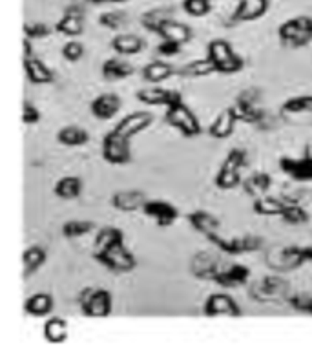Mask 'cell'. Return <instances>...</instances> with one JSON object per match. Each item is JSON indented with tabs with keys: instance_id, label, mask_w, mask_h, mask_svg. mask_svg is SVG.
Instances as JSON below:
<instances>
[{
	"instance_id": "14",
	"label": "cell",
	"mask_w": 312,
	"mask_h": 356,
	"mask_svg": "<svg viewBox=\"0 0 312 356\" xmlns=\"http://www.w3.org/2000/svg\"><path fill=\"white\" fill-rule=\"evenodd\" d=\"M151 122H154V115H151L150 112H147V110H137V112L124 115V118L115 124L113 130L117 134H121L122 137H126V139H132V137L145 132Z\"/></svg>"
},
{
	"instance_id": "41",
	"label": "cell",
	"mask_w": 312,
	"mask_h": 356,
	"mask_svg": "<svg viewBox=\"0 0 312 356\" xmlns=\"http://www.w3.org/2000/svg\"><path fill=\"white\" fill-rule=\"evenodd\" d=\"M281 221L287 225H305L311 220V214L307 212V209L303 205H297V203H288L285 210L281 212Z\"/></svg>"
},
{
	"instance_id": "31",
	"label": "cell",
	"mask_w": 312,
	"mask_h": 356,
	"mask_svg": "<svg viewBox=\"0 0 312 356\" xmlns=\"http://www.w3.org/2000/svg\"><path fill=\"white\" fill-rule=\"evenodd\" d=\"M212 74H217V70H215L214 63H212L208 57L190 60V63L185 64V66H181V68L177 70V75L185 79H203L208 77V75Z\"/></svg>"
},
{
	"instance_id": "38",
	"label": "cell",
	"mask_w": 312,
	"mask_h": 356,
	"mask_svg": "<svg viewBox=\"0 0 312 356\" xmlns=\"http://www.w3.org/2000/svg\"><path fill=\"white\" fill-rule=\"evenodd\" d=\"M93 230H95V223L88 220H69L60 227V232H63L66 239L84 238V236H88Z\"/></svg>"
},
{
	"instance_id": "34",
	"label": "cell",
	"mask_w": 312,
	"mask_h": 356,
	"mask_svg": "<svg viewBox=\"0 0 312 356\" xmlns=\"http://www.w3.org/2000/svg\"><path fill=\"white\" fill-rule=\"evenodd\" d=\"M54 194L59 200H77L83 194V179L77 176H64L60 177L54 186Z\"/></svg>"
},
{
	"instance_id": "17",
	"label": "cell",
	"mask_w": 312,
	"mask_h": 356,
	"mask_svg": "<svg viewBox=\"0 0 312 356\" xmlns=\"http://www.w3.org/2000/svg\"><path fill=\"white\" fill-rule=\"evenodd\" d=\"M148 195L142 191H137V188H128V191H119L112 195V207L115 210H121V212H137V210H142L147 205Z\"/></svg>"
},
{
	"instance_id": "12",
	"label": "cell",
	"mask_w": 312,
	"mask_h": 356,
	"mask_svg": "<svg viewBox=\"0 0 312 356\" xmlns=\"http://www.w3.org/2000/svg\"><path fill=\"white\" fill-rule=\"evenodd\" d=\"M145 216L150 218L157 227H172L179 218V210L172 205L170 201L165 200H148L145 209H142Z\"/></svg>"
},
{
	"instance_id": "39",
	"label": "cell",
	"mask_w": 312,
	"mask_h": 356,
	"mask_svg": "<svg viewBox=\"0 0 312 356\" xmlns=\"http://www.w3.org/2000/svg\"><path fill=\"white\" fill-rule=\"evenodd\" d=\"M281 113L285 115H299L312 113V95H294L281 104Z\"/></svg>"
},
{
	"instance_id": "20",
	"label": "cell",
	"mask_w": 312,
	"mask_h": 356,
	"mask_svg": "<svg viewBox=\"0 0 312 356\" xmlns=\"http://www.w3.org/2000/svg\"><path fill=\"white\" fill-rule=\"evenodd\" d=\"M48 261V252L40 245H31L22 252V278H31Z\"/></svg>"
},
{
	"instance_id": "8",
	"label": "cell",
	"mask_w": 312,
	"mask_h": 356,
	"mask_svg": "<svg viewBox=\"0 0 312 356\" xmlns=\"http://www.w3.org/2000/svg\"><path fill=\"white\" fill-rule=\"evenodd\" d=\"M250 298L258 303H278L288 298V282L281 276H267L250 289Z\"/></svg>"
},
{
	"instance_id": "42",
	"label": "cell",
	"mask_w": 312,
	"mask_h": 356,
	"mask_svg": "<svg viewBox=\"0 0 312 356\" xmlns=\"http://www.w3.org/2000/svg\"><path fill=\"white\" fill-rule=\"evenodd\" d=\"M99 24L110 31H119L128 24L126 11H106L99 17Z\"/></svg>"
},
{
	"instance_id": "47",
	"label": "cell",
	"mask_w": 312,
	"mask_h": 356,
	"mask_svg": "<svg viewBox=\"0 0 312 356\" xmlns=\"http://www.w3.org/2000/svg\"><path fill=\"white\" fill-rule=\"evenodd\" d=\"M40 118H42V113H40L39 108L35 106L33 103H30V101H24V106H22V122L31 127V124H37L40 121Z\"/></svg>"
},
{
	"instance_id": "29",
	"label": "cell",
	"mask_w": 312,
	"mask_h": 356,
	"mask_svg": "<svg viewBox=\"0 0 312 356\" xmlns=\"http://www.w3.org/2000/svg\"><path fill=\"white\" fill-rule=\"evenodd\" d=\"M124 243V232L117 227H103L93 239V252H103L115 245Z\"/></svg>"
},
{
	"instance_id": "37",
	"label": "cell",
	"mask_w": 312,
	"mask_h": 356,
	"mask_svg": "<svg viewBox=\"0 0 312 356\" xmlns=\"http://www.w3.org/2000/svg\"><path fill=\"white\" fill-rule=\"evenodd\" d=\"M243 183L241 179V172L234 170V168H229V166H220V170L214 177V185L220 188V191H234L239 185Z\"/></svg>"
},
{
	"instance_id": "26",
	"label": "cell",
	"mask_w": 312,
	"mask_h": 356,
	"mask_svg": "<svg viewBox=\"0 0 312 356\" xmlns=\"http://www.w3.org/2000/svg\"><path fill=\"white\" fill-rule=\"evenodd\" d=\"M177 75V70L165 60H151L142 68V79L150 84H161Z\"/></svg>"
},
{
	"instance_id": "44",
	"label": "cell",
	"mask_w": 312,
	"mask_h": 356,
	"mask_svg": "<svg viewBox=\"0 0 312 356\" xmlns=\"http://www.w3.org/2000/svg\"><path fill=\"white\" fill-rule=\"evenodd\" d=\"M247 165H249V154L245 148H232L223 161V166H229V168H234L239 172L243 170Z\"/></svg>"
},
{
	"instance_id": "2",
	"label": "cell",
	"mask_w": 312,
	"mask_h": 356,
	"mask_svg": "<svg viewBox=\"0 0 312 356\" xmlns=\"http://www.w3.org/2000/svg\"><path fill=\"white\" fill-rule=\"evenodd\" d=\"M206 57L214 63L217 74L236 75L245 68V59L239 54H236L229 40L214 39L208 42L206 48Z\"/></svg>"
},
{
	"instance_id": "16",
	"label": "cell",
	"mask_w": 312,
	"mask_h": 356,
	"mask_svg": "<svg viewBox=\"0 0 312 356\" xmlns=\"http://www.w3.org/2000/svg\"><path fill=\"white\" fill-rule=\"evenodd\" d=\"M121 110V97L115 93H101L90 103V112L99 121H110Z\"/></svg>"
},
{
	"instance_id": "36",
	"label": "cell",
	"mask_w": 312,
	"mask_h": 356,
	"mask_svg": "<svg viewBox=\"0 0 312 356\" xmlns=\"http://www.w3.org/2000/svg\"><path fill=\"white\" fill-rule=\"evenodd\" d=\"M172 19V10L170 8H154L150 11H145L141 17V24L145 30L150 33H159L161 26L165 24L166 20Z\"/></svg>"
},
{
	"instance_id": "27",
	"label": "cell",
	"mask_w": 312,
	"mask_h": 356,
	"mask_svg": "<svg viewBox=\"0 0 312 356\" xmlns=\"http://www.w3.org/2000/svg\"><path fill=\"white\" fill-rule=\"evenodd\" d=\"M147 42L133 33H119L112 39V49L117 55H137L145 49Z\"/></svg>"
},
{
	"instance_id": "25",
	"label": "cell",
	"mask_w": 312,
	"mask_h": 356,
	"mask_svg": "<svg viewBox=\"0 0 312 356\" xmlns=\"http://www.w3.org/2000/svg\"><path fill=\"white\" fill-rule=\"evenodd\" d=\"M159 37L166 40H174L177 44H186V42H190L192 40V28L190 26L183 24L179 20H166L165 24L161 26V30H159Z\"/></svg>"
},
{
	"instance_id": "7",
	"label": "cell",
	"mask_w": 312,
	"mask_h": 356,
	"mask_svg": "<svg viewBox=\"0 0 312 356\" xmlns=\"http://www.w3.org/2000/svg\"><path fill=\"white\" fill-rule=\"evenodd\" d=\"M165 121L166 124L176 128L183 137H190L192 139V137H197L203 134L201 122L197 121L195 113L185 103H177L174 106L166 108Z\"/></svg>"
},
{
	"instance_id": "3",
	"label": "cell",
	"mask_w": 312,
	"mask_h": 356,
	"mask_svg": "<svg viewBox=\"0 0 312 356\" xmlns=\"http://www.w3.org/2000/svg\"><path fill=\"white\" fill-rule=\"evenodd\" d=\"M278 37L288 48H305L312 42V19L307 15H297L285 20L278 28Z\"/></svg>"
},
{
	"instance_id": "50",
	"label": "cell",
	"mask_w": 312,
	"mask_h": 356,
	"mask_svg": "<svg viewBox=\"0 0 312 356\" xmlns=\"http://www.w3.org/2000/svg\"><path fill=\"white\" fill-rule=\"evenodd\" d=\"M22 48H24V51H22V59H30V57H33V46H31V39L24 37V39H22Z\"/></svg>"
},
{
	"instance_id": "28",
	"label": "cell",
	"mask_w": 312,
	"mask_h": 356,
	"mask_svg": "<svg viewBox=\"0 0 312 356\" xmlns=\"http://www.w3.org/2000/svg\"><path fill=\"white\" fill-rule=\"evenodd\" d=\"M57 141H59V145L68 148L84 147V145H88L90 134L86 132L83 127L68 124V127H63L59 132H57Z\"/></svg>"
},
{
	"instance_id": "45",
	"label": "cell",
	"mask_w": 312,
	"mask_h": 356,
	"mask_svg": "<svg viewBox=\"0 0 312 356\" xmlns=\"http://www.w3.org/2000/svg\"><path fill=\"white\" fill-rule=\"evenodd\" d=\"M63 57L64 60H68V63H79V60L84 57V46L83 42H79V40H69L66 44L63 46Z\"/></svg>"
},
{
	"instance_id": "30",
	"label": "cell",
	"mask_w": 312,
	"mask_h": 356,
	"mask_svg": "<svg viewBox=\"0 0 312 356\" xmlns=\"http://www.w3.org/2000/svg\"><path fill=\"white\" fill-rule=\"evenodd\" d=\"M101 74L106 81H122V79L132 77L133 66L119 57H112V59L104 60L101 66Z\"/></svg>"
},
{
	"instance_id": "23",
	"label": "cell",
	"mask_w": 312,
	"mask_h": 356,
	"mask_svg": "<svg viewBox=\"0 0 312 356\" xmlns=\"http://www.w3.org/2000/svg\"><path fill=\"white\" fill-rule=\"evenodd\" d=\"M54 296L48 293H37L31 294L30 298H26L24 302V312L35 318H46L54 312Z\"/></svg>"
},
{
	"instance_id": "15",
	"label": "cell",
	"mask_w": 312,
	"mask_h": 356,
	"mask_svg": "<svg viewBox=\"0 0 312 356\" xmlns=\"http://www.w3.org/2000/svg\"><path fill=\"white\" fill-rule=\"evenodd\" d=\"M250 268L243 264H234L230 267L223 268V270H217L215 276L212 278V282L215 285H220L223 289H238L243 287L245 283H249L250 280Z\"/></svg>"
},
{
	"instance_id": "6",
	"label": "cell",
	"mask_w": 312,
	"mask_h": 356,
	"mask_svg": "<svg viewBox=\"0 0 312 356\" xmlns=\"http://www.w3.org/2000/svg\"><path fill=\"white\" fill-rule=\"evenodd\" d=\"M206 239L214 247H217L221 252L229 254V256H241V254L256 252L265 243V239L256 234H245L239 236V238H224V236H221V232H215V234H210Z\"/></svg>"
},
{
	"instance_id": "53",
	"label": "cell",
	"mask_w": 312,
	"mask_h": 356,
	"mask_svg": "<svg viewBox=\"0 0 312 356\" xmlns=\"http://www.w3.org/2000/svg\"><path fill=\"white\" fill-rule=\"evenodd\" d=\"M307 314H311V316H312V294H311V298H309V305H307Z\"/></svg>"
},
{
	"instance_id": "48",
	"label": "cell",
	"mask_w": 312,
	"mask_h": 356,
	"mask_svg": "<svg viewBox=\"0 0 312 356\" xmlns=\"http://www.w3.org/2000/svg\"><path fill=\"white\" fill-rule=\"evenodd\" d=\"M181 51V44H177V42H174V40H166L163 39V42L159 46H157V54L161 55V57H176L177 54Z\"/></svg>"
},
{
	"instance_id": "19",
	"label": "cell",
	"mask_w": 312,
	"mask_h": 356,
	"mask_svg": "<svg viewBox=\"0 0 312 356\" xmlns=\"http://www.w3.org/2000/svg\"><path fill=\"white\" fill-rule=\"evenodd\" d=\"M238 122L239 121L238 115H236L234 106L224 108L223 112H221L208 127V136L214 137V139H229V137L234 134Z\"/></svg>"
},
{
	"instance_id": "40",
	"label": "cell",
	"mask_w": 312,
	"mask_h": 356,
	"mask_svg": "<svg viewBox=\"0 0 312 356\" xmlns=\"http://www.w3.org/2000/svg\"><path fill=\"white\" fill-rule=\"evenodd\" d=\"M55 31L64 37H69V39H75L79 35H83L84 31V22L81 17L74 15H64L63 19L55 24Z\"/></svg>"
},
{
	"instance_id": "4",
	"label": "cell",
	"mask_w": 312,
	"mask_h": 356,
	"mask_svg": "<svg viewBox=\"0 0 312 356\" xmlns=\"http://www.w3.org/2000/svg\"><path fill=\"white\" fill-rule=\"evenodd\" d=\"M259 101H261V90L256 88V86L239 93L236 103L232 104L236 110V115H238V121L249 122V124L259 128L263 127L265 119H267V112L258 106Z\"/></svg>"
},
{
	"instance_id": "33",
	"label": "cell",
	"mask_w": 312,
	"mask_h": 356,
	"mask_svg": "<svg viewBox=\"0 0 312 356\" xmlns=\"http://www.w3.org/2000/svg\"><path fill=\"white\" fill-rule=\"evenodd\" d=\"M285 207H287V201L283 200V197L261 195V197L254 201L252 210L258 216H263V218H276V216H281Z\"/></svg>"
},
{
	"instance_id": "46",
	"label": "cell",
	"mask_w": 312,
	"mask_h": 356,
	"mask_svg": "<svg viewBox=\"0 0 312 356\" xmlns=\"http://www.w3.org/2000/svg\"><path fill=\"white\" fill-rule=\"evenodd\" d=\"M22 30H24V37H28L31 40L44 39V37H48L51 33V28L48 24H44V22H31V24L26 22Z\"/></svg>"
},
{
	"instance_id": "9",
	"label": "cell",
	"mask_w": 312,
	"mask_h": 356,
	"mask_svg": "<svg viewBox=\"0 0 312 356\" xmlns=\"http://www.w3.org/2000/svg\"><path fill=\"white\" fill-rule=\"evenodd\" d=\"M103 159L108 165L122 166L132 163V148H130V139L122 137L121 134H117L115 130L108 132L103 137Z\"/></svg>"
},
{
	"instance_id": "10",
	"label": "cell",
	"mask_w": 312,
	"mask_h": 356,
	"mask_svg": "<svg viewBox=\"0 0 312 356\" xmlns=\"http://www.w3.org/2000/svg\"><path fill=\"white\" fill-rule=\"evenodd\" d=\"M203 314L208 318H239L241 316V307L238 305L234 298L227 293L210 294L203 305Z\"/></svg>"
},
{
	"instance_id": "51",
	"label": "cell",
	"mask_w": 312,
	"mask_h": 356,
	"mask_svg": "<svg viewBox=\"0 0 312 356\" xmlns=\"http://www.w3.org/2000/svg\"><path fill=\"white\" fill-rule=\"evenodd\" d=\"M303 264H312V245H302Z\"/></svg>"
},
{
	"instance_id": "24",
	"label": "cell",
	"mask_w": 312,
	"mask_h": 356,
	"mask_svg": "<svg viewBox=\"0 0 312 356\" xmlns=\"http://www.w3.org/2000/svg\"><path fill=\"white\" fill-rule=\"evenodd\" d=\"M241 186H243L245 194L254 197V200H258L261 195H267V192L270 191L272 176L268 172H254L247 179H243Z\"/></svg>"
},
{
	"instance_id": "35",
	"label": "cell",
	"mask_w": 312,
	"mask_h": 356,
	"mask_svg": "<svg viewBox=\"0 0 312 356\" xmlns=\"http://www.w3.org/2000/svg\"><path fill=\"white\" fill-rule=\"evenodd\" d=\"M192 273H194L195 278L199 280H212L215 276V273L220 270L217 267V259L212 256V254L199 252L192 261Z\"/></svg>"
},
{
	"instance_id": "49",
	"label": "cell",
	"mask_w": 312,
	"mask_h": 356,
	"mask_svg": "<svg viewBox=\"0 0 312 356\" xmlns=\"http://www.w3.org/2000/svg\"><path fill=\"white\" fill-rule=\"evenodd\" d=\"M64 15H74V17H81V19H84V8L81 4H72L64 10Z\"/></svg>"
},
{
	"instance_id": "1",
	"label": "cell",
	"mask_w": 312,
	"mask_h": 356,
	"mask_svg": "<svg viewBox=\"0 0 312 356\" xmlns=\"http://www.w3.org/2000/svg\"><path fill=\"white\" fill-rule=\"evenodd\" d=\"M77 303L86 318L104 320L112 314L113 298L103 287H84L77 296Z\"/></svg>"
},
{
	"instance_id": "32",
	"label": "cell",
	"mask_w": 312,
	"mask_h": 356,
	"mask_svg": "<svg viewBox=\"0 0 312 356\" xmlns=\"http://www.w3.org/2000/svg\"><path fill=\"white\" fill-rule=\"evenodd\" d=\"M42 334H44L46 341L59 346L68 340V322L60 316H51L46 320L44 327H42Z\"/></svg>"
},
{
	"instance_id": "5",
	"label": "cell",
	"mask_w": 312,
	"mask_h": 356,
	"mask_svg": "<svg viewBox=\"0 0 312 356\" xmlns=\"http://www.w3.org/2000/svg\"><path fill=\"white\" fill-rule=\"evenodd\" d=\"M93 258L99 265H103L113 274H128L137 267L136 256L126 249L124 243L115 245V247L103 250V252H93Z\"/></svg>"
},
{
	"instance_id": "21",
	"label": "cell",
	"mask_w": 312,
	"mask_h": 356,
	"mask_svg": "<svg viewBox=\"0 0 312 356\" xmlns=\"http://www.w3.org/2000/svg\"><path fill=\"white\" fill-rule=\"evenodd\" d=\"M186 220L194 227V230H197L205 238H208L210 234H215V232L221 230V221L212 212H208V210H194V212L186 216Z\"/></svg>"
},
{
	"instance_id": "18",
	"label": "cell",
	"mask_w": 312,
	"mask_h": 356,
	"mask_svg": "<svg viewBox=\"0 0 312 356\" xmlns=\"http://www.w3.org/2000/svg\"><path fill=\"white\" fill-rule=\"evenodd\" d=\"M268 0H239L238 8L232 13V20L234 22H254L259 20L261 17L267 15Z\"/></svg>"
},
{
	"instance_id": "22",
	"label": "cell",
	"mask_w": 312,
	"mask_h": 356,
	"mask_svg": "<svg viewBox=\"0 0 312 356\" xmlns=\"http://www.w3.org/2000/svg\"><path fill=\"white\" fill-rule=\"evenodd\" d=\"M24 72L26 79L31 84H51L55 81V72L49 68L48 64L42 63L37 57L24 59Z\"/></svg>"
},
{
	"instance_id": "11",
	"label": "cell",
	"mask_w": 312,
	"mask_h": 356,
	"mask_svg": "<svg viewBox=\"0 0 312 356\" xmlns=\"http://www.w3.org/2000/svg\"><path fill=\"white\" fill-rule=\"evenodd\" d=\"M279 170L297 183H312V157L307 154L302 157L283 156L279 159Z\"/></svg>"
},
{
	"instance_id": "52",
	"label": "cell",
	"mask_w": 312,
	"mask_h": 356,
	"mask_svg": "<svg viewBox=\"0 0 312 356\" xmlns=\"http://www.w3.org/2000/svg\"><path fill=\"white\" fill-rule=\"evenodd\" d=\"M93 6H101V4H122V2H128V0H86Z\"/></svg>"
},
{
	"instance_id": "13",
	"label": "cell",
	"mask_w": 312,
	"mask_h": 356,
	"mask_svg": "<svg viewBox=\"0 0 312 356\" xmlns=\"http://www.w3.org/2000/svg\"><path fill=\"white\" fill-rule=\"evenodd\" d=\"M136 99L139 103L147 104V106H165L170 108L177 103H183V95L177 90L168 88H145L136 93Z\"/></svg>"
},
{
	"instance_id": "43",
	"label": "cell",
	"mask_w": 312,
	"mask_h": 356,
	"mask_svg": "<svg viewBox=\"0 0 312 356\" xmlns=\"http://www.w3.org/2000/svg\"><path fill=\"white\" fill-rule=\"evenodd\" d=\"M183 10L186 15L201 19L212 11V4H210V0H183Z\"/></svg>"
}]
</instances>
